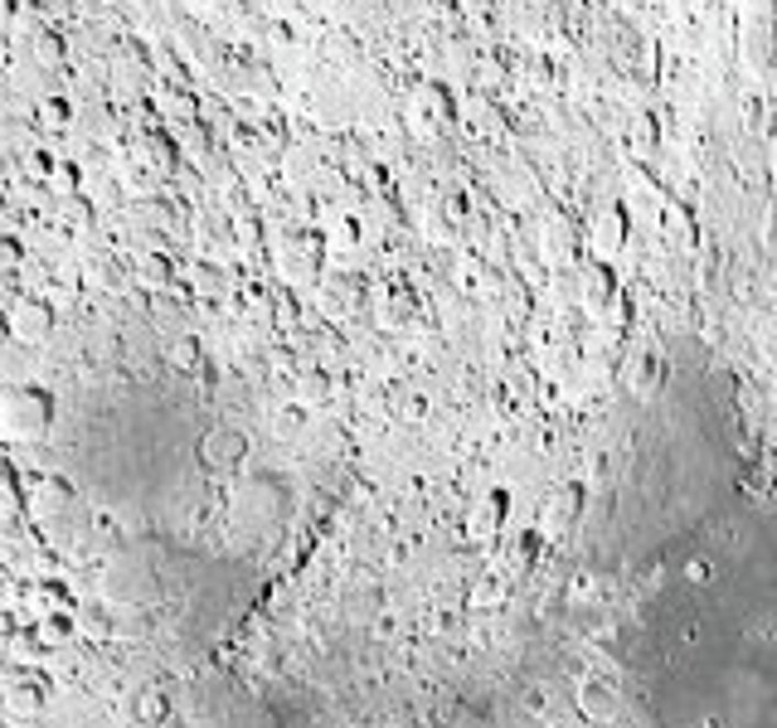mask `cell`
Returning <instances> with one entry per match:
<instances>
[{
	"mask_svg": "<svg viewBox=\"0 0 777 728\" xmlns=\"http://www.w3.org/2000/svg\"><path fill=\"white\" fill-rule=\"evenodd\" d=\"M6 709L20 714V719H34V714L50 704V680L40 675H6Z\"/></svg>",
	"mask_w": 777,
	"mask_h": 728,
	"instance_id": "obj_7",
	"label": "cell"
},
{
	"mask_svg": "<svg viewBox=\"0 0 777 728\" xmlns=\"http://www.w3.org/2000/svg\"><path fill=\"white\" fill-rule=\"evenodd\" d=\"M632 146H637V156H652L656 151V117H642V122L632 126Z\"/></svg>",
	"mask_w": 777,
	"mask_h": 728,
	"instance_id": "obj_17",
	"label": "cell"
},
{
	"mask_svg": "<svg viewBox=\"0 0 777 728\" xmlns=\"http://www.w3.org/2000/svg\"><path fill=\"white\" fill-rule=\"evenodd\" d=\"M414 117L418 122H447L452 117V98H447L442 84H423L414 92Z\"/></svg>",
	"mask_w": 777,
	"mask_h": 728,
	"instance_id": "obj_12",
	"label": "cell"
},
{
	"mask_svg": "<svg viewBox=\"0 0 777 728\" xmlns=\"http://www.w3.org/2000/svg\"><path fill=\"white\" fill-rule=\"evenodd\" d=\"M273 263H277V273L287 282H316V277H321V263H326V239H321V233H311V229L282 233L277 249H273Z\"/></svg>",
	"mask_w": 777,
	"mask_h": 728,
	"instance_id": "obj_2",
	"label": "cell"
},
{
	"mask_svg": "<svg viewBox=\"0 0 777 728\" xmlns=\"http://www.w3.org/2000/svg\"><path fill=\"white\" fill-rule=\"evenodd\" d=\"M199 452H205L209 466H233V462H243V452H249V438H243V432H233V428H215Z\"/></svg>",
	"mask_w": 777,
	"mask_h": 728,
	"instance_id": "obj_10",
	"label": "cell"
},
{
	"mask_svg": "<svg viewBox=\"0 0 777 728\" xmlns=\"http://www.w3.org/2000/svg\"><path fill=\"white\" fill-rule=\"evenodd\" d=\"M588 297H593V307H598V316H603L608 326H627V297L612 287L603 267H593V277H588Z\"/></svg>",
	"mask_w": 777,
	"mask_h": 728,
	"instance_id": "obj_9",
	"label": "cell"
},
{
	"mask_svg": "<svg viewBox=\"0 0 777 728\" xmlns=\"http://www.w3.org/2000/svg\"><path fill=\"white\" fill-rule=\"evenodd\" d=\"M10 15H15V5H10V0H0V25H10Z\"/></svg>",
	"mask_w": 777,
	"mask_h": 728,
	"instance_id": "obj_20",
	"label": "cell"
},
{
	"mask_svg": "<svg viewBox=\"0 0 777 728\" xmlns=\"http://www.w3.org/2000/svg\"><path fill=\"white\" fill-rule=\"evenodd\" d=\"M6 675H10V655L0 651V685H6Z\"/></svg>",
	"mask_w": 777,
	"mask_h": 728,
	"instance_id": "obj_21",
	"label": "cell"
},
{
	"mask_svg": "<svg viewBox=\"0 0 777 728\" xmlns=\"http://www.w3.org/2000/svg\"><path fill=\"white\" fill-rule=\"evenodd\" d=\"M627 384L637 394H652V389H661L666 384V360L656 355V350H646V355L632 360V369H627Z\"/></svg>",
	"mask_w": 777,
	"mask_h": 728,
	"instance_id": "obj_11",
	"label": "cell"
},
{
	"mask_svg": "<svg viewBox=\"0 0 777 728\" xmlns=\"http://www.w3.org/2000/svg\"><path fill=\"white\" fill-rule=\"evenodd\" d=\"M50 326H54V311L44 307V301H30V297L10 301V311H6V335L15 340V345H40V340L50 335Z\"/></svg>",
	"mask_w": 777,
	"mask_h": 728,
	"instance_id": "obj_3",
	"label": "cell"
},
{
	"mask_svg": "<svg viewBox=\"0 0 777 728\" xmlns=\"http://www.w3.org/2000/svg\"><path fill=\"white\" fill-rule=\"evenodd\" d=\"M15 263H20V243L15 239H0V273H10Z\"/></svg>",
	"mask_w": 777,
	"mask_h": 728,
	"instance_id": "obj_19",
	"label": "cell"
},
{
	"mask_svg": "<svg viewBox=\"0 0 777 728\" xmlns=\"http://www.w3.org/2000/svg\"><path fill=\"white\" fill-rule=\"evenodd\" d=\"M666 214H670V224H676V233H670V239H676L680 249H686V243H690V224H686V214H680L676 205H666Z\"/></svg>",
	"mask_w": 777,
	"mask_h": 728,
	"instance_id": "obj_18",
	"label": "cell"
},
{
	"mask_svg": "<svg viewBox=\"0 0 777 728\" xmlns=\"http://www.w3.org/2000/svg\"><path fill=\"white\" fill-rule=\"evenodd\" d=\"M579 714L583 719H593V724H617L622 719V699L612 695V690L603 685V680H583L579 685Z\"/></svg>",
	"mask_w": 777,
	"mask_h": 728,
	"instance_id": "obj_8",
	"label": "cell"
},
{
	"mask_svg": "<svg viewBox=\"0 0 777 728\" xmlns=\"http://www.w3.org/2000/svg\"><path fill=\"white\" fill-rule=\"evenodd\" d=\"M25 505H30V515H34L40 525H58L68 510H74V490H68L64 481H54V476H40Z\"/></svg>",
	"mask_w": 777,
	"mask_h": 728,
	"instance_id": "obj_5",
	"label": "cell"
},
{
	"mask_svg": "<svg viewBox=\"0 0 777 728\" xmlns=\"http://www.w3.org/2000/svg\"><path fill=\"white\" fill-rule=\"evenodd\" d=\"M622 239H627V214H622V209L612 205L608 214H603V224H598V239H593V249L603 253V257H612V253L622 249Z\"/></svg>",
	"mask_w": 777,
	"mask_h": 728,
	"instance_id": "obj_14",
	"label": "cell"
},
{
	"mask_svg": "<svg viewBox=\"0 0 777 728\" xmlns=\"http://www.w3.org/2000/svg\"><path fill=\"white\" fill-rule=\"evenodd\" d=\"M505 510H511L505 490H486V496L467 510V539H472V544H491V539L505 530Z\"/></svg>",
	"mask_w": 777,
	"mask_h": 728,
	"instance_id": "obj_4",
	"label": "cell"
},
{
	"mask_svg": "<svg viewBox=\"0 0 777 728\" xmlns=\"http://www.w3.org/2000/svg\"><path fill=\"white\" fill-rule=\"evenodd\" d=\"M166 709H171V704H166V695H161V690H146V695H136V719H141V724H161V719H166Z\"/></svg>",
	"mask_w": 777,
	"mask_h": 728,
	"instance_id": "obj_16",
	"label": "cell"
},
{
	"mask_svg": "<svg viewBox=\"0 0 777 728\" xmlns=\"http://www.w3.org/2000/svg\"><path fill=\"white\" fill-rule=\"evenodd\" d=\"M529 563H535V539H521V544L511 549V559H501V583H521Z\"/></svg>",
	"mask_w": 777,
	"mask_h": 728,
	"instance_id": "obj_15",
	"label": "cell"
},
{
	"mask_svg": "<svg viewBox=\"0 0 777 728\" xmlns=\"http://www.w3.org/2000/svg\"><path fill=\"white\" fill-rule=\"evenodd\" d=\"M54 422V394L40 384H10L0 389V442L10 448H30V442L50 438Z\"/></svg>",
	"mask_w": 777,
	"mask_h": 728,
	"instance_id": "obj_1",
	"label": "cell"
},
{
	"mask_svg": "<svg viewBox=\"0 0 777 728\" xmlns=\"http://www.w3.org/2000/svg\"><path fill=\"white\" fill-rule=\"evenodd\" d=\"M579 515H583V486H579V481H569V486H559L555 496H549L539 530H545L549 539H559V534L573 530V520H579Z\"/></svg>",
	"mask_w": 777,
	"mask_h": 728,
	"instance_id": "obj_6",
	"label": "cell"
},
{
	"mask_svg": "<svg viewBox=\"0 0 777 728\" xmlns=\"http://www.w3.org/2000/svg\"><path fill=\"white\" fill-rule=\"evenodd\" d=\"M78 637V621L68 613H40V621H34V641L40 646H68Z\"/></svg>",
	"mask_w": 777,
	"mask_h": 728,
	"instance_id": "obj_13",
	"label": "cell"
}]
</instances>
